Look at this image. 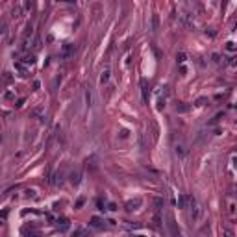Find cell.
I'll list each match as a JSON object with an SVG mask.
<instances>
[{"instance_id": "1", "label": "cell", "mask_w": 237, "mask_h": 237, "mask_svg": "<svg viewBox=\"0 0 237 237\" xmlns=\"http://www.w3.org/2000/svg\"><path fill=\"white\" fill-rule=\"evenodd\" d=\"M74 50H76V46L69 43V45H65V46H63V52H61V54H63V58H71V56L74 54Z\"/></svg>"}, {"instance_id": "2", "label": "cell", "mask_w": 237, "mask_h": 237, "mask_svg": "<svg viewBox=\"0 0 237 237\" xmlns=\"http://www.w3.org/2000/svg\"><path fill=\"white\" fill-rule=\"evenodd\" d=\"M91 224L98 228V226H100V219H97V217H95V219H91Z\"/></svg>"}, {"instance_id": "3", "label": "cell", "mask_w": 237, "mask_h": 237, "mask_svg": "<svg viewBox=\"0 0 237 237\" xmlns=\"http://www.w3.org/2000/svg\"><path fill=\"white\" fill-rule=\"evenodd\" d=\"M108 76H109V71H106V72L102 74V82H106V80H108Z\"/></svg>"}]
</instances>
